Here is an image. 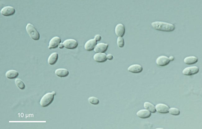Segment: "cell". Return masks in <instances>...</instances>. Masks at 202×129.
I'll list each match as a JSON object with an SVG mask.
<instances>
[{
  "label": "cell",
  "mask_w": 202,
  "mask_h": 129,
  "mask_svg": "<svg viewBox=\"0 0 202 129\" xmlns=\"http://www.w3.org/2000/svg\"><path fill=\"white\" fill-rule=\"evenodd\" d=\"M64 47L69 50H73L77 48L78 43L75 39H70L65 40L63 43Z\"/></svg>",
  "instance_id": "cell-5"
},
{
  "label": "cell",
  "mask_w": 202,
  "mask_h": 129,
  "mask_svg": "<svg viewBox=\"0 0 202 129\" xmlns=\"http://www.w3.org/2000/svg\"><path fill=\"white\" fill-rule=\"evenodd\" d=\"M19 73L16 70H11L7 71L6 73V77L10 79H13L17 78L19 76Z\"/></svg>",
  "instance_id": "cell-19"
},
{
  "label": "cell",
  "mask_w": 202,
  "mask_h": 129,
  "mask_svg": "<svg viewBox=\"0 0 202 129\" xmlns=\"http://www.w3.org/2000/svg\"><path fill=\"white\" fill-rule=\"evenodd\" d=\"M155 62L157 65L164 67L170 63V61L168 57L162 55L158 57Z\"/></svg>",
  "instance_id": "cell-6"
},
{
  "label": "cell",
  "mask_w": 202,
  "mask_h": 129,
  "mask_svg": "<svg viewBox=\"0 0 202 129\" xmlns=\"http://www.w3.org/2000/svg\"><path fill=\"white\" fill-rule=\"evenodd\" d=\"M58 47L60 49H62L64 48L65 47L63 43H61L59 44Z\"/></svg>",
  "instance_id": "cell-27"
},
{
  "label": "cell",
  "mask_w": 202,
  "mask_h": 129,
  "mask_svg": "<svg viewBox=\"0 0 202 129\" xmlns=\"http://www.w3.org/2000/svg\"><path fill=\"white\" fill-rule=\"evenodd\" d=\"M61 42V39L59 37H54L52 38L49 42V49L50 50L57 48L58 47Z\"/></svg>",
  "instance_id": "cell-9"
},
{
  "label": "cell",
  "mask_w": 202,
  "mask_h": 129,
  "mask_svg": "<svg viewBox=\"0 0 202 129\" xmlns=\"http://www.w3.org/2000/svg\"><path fill=\"white\" fill-rule=\"evenodd\" d=\"M89 102L93 105H98L100 103L99 99L95 97H91L88 99Z\"/></svg>",
  "instance_id": "cell-23"
},
{
  "label": "cell",
  "mask_w": 202,
  "mask_h": 129,
  "mask_svg": "<svg viewBox=\"0 0 202 129\" xmlns=\"http://www.w3.org/2000/svg\"><path fill=\"white\" fill-rule=\"evenodd\" d=\"M169 58L170 61H173L174 59V57L172 56H170Z\"/></svg>",
  "instance_id": "cell-28"
},
{
  "label": "cell",
  "mask_w": 202,
  "mask_h": 129,
  "mask_svg": "<svg viewBox=\"0 0 202 129\" xmlns=\"http://www.w3.org/2000/svg\"><path fill=\"white\" fill-rule=\"evenodd\" d=\"M15 9L13 7L7 6L2 8L1 11V14L4 16H11L14 14L15 13Z\"/></svg>",
  "instance_id": "cell-8"
},
{
  "label": "cell",
  "mask_w": 202,
  "mask_h": 129,
  "mask_svg": "<svg viewBox=\"0 0 202 129\" xmlns=\"http://www.w3.org/2000/svg\"><path fill=\"white\" fill-rule=\"evenodd\" d=\"M26 30L32 39L35 40H39L40 34L33 25L30 23H28L26 26Z\"/></svg>",
  "instance_id": "cell-3"
},
{
  "label": "cell",
  "mask_w": 202,
  "mask_h": 129,
  "mask_svg": "<svg viewBox=\"0 0 202 129\" xmlns=\"http://www.w3.org/2000/svg\"><path fill=\"white\" fill-rule=\"evenodd\" d=\"M199 71V68L197 66H194L184 68L182 71V73L184 75L191 76L197 74Z\"/></svg>",
  "instance_id": "cell-4"
},
{
  "label": "cell",
  "mask_w": 202,
  "mask_h": 129,
  "mask_svg": "<svg viewBox=\"0 0 202 129\" xmlns=\"http://www.w3.org/2000/svg\"><path fill=\"white\" fill-rule=\"evenodd\" d=\"M198 61V58L195 56H190L186 57L184 58L183 62L185 64H194L196 63Z\"/></svg>",
  "instance_id": "cell-18"
},
{
  "label": "cell",
  "mask_w": 202,
  "mask_h": 129,
  "mask_svg": "<svg viewBox=\"0 0 202 129\" xmlns=\"http://www.w3.org/2000/svg\"><path fill=\"white\" fill-rule=\"evenodd\" d=\"M151 25L154 29L164 32H172L175 29V26L173 24L162 21L153 22Z\"/></svg>",
  "instance_id": "cell-1"
},
{
  "label": "cell",
  "mask_w": 202,
  "mask_h": 129,
  "mask_svg": "<svg viewBox=\"0 0 202 129\" xmlns=\"http://www.w3.org/2000/svg\"><path fill=\"white\" fill-rule=\"evenodd\" d=\"M107 60H111L113 59V56L111 54H108L107 55Z\"/></svg>",
  "instance_id": "cell-26"
},
{
  "label": "cell",
  "mask_w": 202,
  "mask_h": 129,
  "mask_svg": "<svg viewBox=\"0 0 202 129\" xmlns=\"http://www.w3.org/2000/svg\"><path fill=\"white\" fill-rule=\"evenodd\" d=\"M143 106L145 109L148 110L151 113H154L156 112L155 106L151 103L145 102Z\"/></svg>",
  "instance_id": "cell-20"
},
{
  "label": "cell",
  "mask_w": 202,
  "mask_h": 129,
  "mask_svg": "<svg viewBox=\"0 0 202 129\" xmlns=\"http://www.w3.org/2000/svg\"><path fill=\"white\" fill-rule=\"evenodd\" d=\"M93 58L95 61L98 63L104 62L107 60V55L104 53H96Z\"/></svg>",
  "instance_id": "cell-12"
},
{
  "label": "cell",
  "mask_w": 202,
  "mask_h": 129,
  "mask_svg": "<svg viewBox=\"0 0 202 129\" xmlns=\"http://www.w3.org/2000/svg\"><path fill=\"white\" fill-rule=\"evenodd\" d=\"M59 58V55L57 52L51 54L48 58V62L51 65H54L57 62Z\"/></svg>",
  "instance_id": "cell-17"
},
{
  "label": "cell",
  "mask_w": 202,
  "mask_h": 129,
  "mask_svg": "<svg viewBox=\"0 0 202 129\" xmlns=\"http://www.w3.org/2000/svg\"><path fill=\"white\" fill-rule=\"evenodd\" d=\"M143 68L142 66L139 64H134L129 66L128 68V70L131 73H139L143 71Z\"/></svg>",
  "instance_id": "cell-14"
},
{
  "label": "cell",
  "mask_w": 202,
  "mask_h": 129,
  "mask_svg": "<svg viewBox=\"0 0 202 129\" xmlns=\"http://www.w3.org/2000/svg\"><path fill=\"white\" fill-rule=\"evenodd\" d=\"M125 30L124 25L121 23L117 24L115 28V33L118 37H122L125 33Z\"/></svg>",
  "instance_id": "cell-13"
},
{
  "label": "cell",
  "mask_w": 202,
  "mask_h": 129,
  "mask_svg": "<svg viewBox=\"0 0 202 129\" xmlns=\"http://www.w3.org/2000/svg\"><path fill=\"white\" fill-rule=\"evenodd\" d=\"M156 112L161 114H167L169 113V107L164 104H159L155 106Z\"/></svg>",
  "instance_id": "cell-10"
},
{
  "label": "cell",
  "mask_w": 202,
  "mask_h": 129,
  "mask_svg": "<svg viewBox=\"0 0 202 129\" xmlns=\"http://www.w3.org/2000/svg\"><path fill=\"white\" fill-rule=\"evenodd\" d=\"M97 42L94 39H91L87 41L84 45L85 49L88 51H91L94 50Z\"/></svg>",
  "instance_id": "cell-11"
},
{
  "label": "cell",
  "mask_w": 202,
  "mask_h": 129,
  "mask_svg": "<svg viewBox=\"0 0 202 129\" xmlns=\"http://www.w3.org/2000/svg\"><path fill=\"white\" fill-rule=\"evenodd\" d=\"M108 47V44L100 43L96 44L94 50L96 53H104L107 50Z\"/></svg>",
  "instance_id": "cell-7"
},
{
  "label": "cell",
  "mask_w": 202,
  "mask_h": 129,
  "mask_svg": "<svg viewBox=\"0 0 202 129\" xmlns=\"http://www.w3.org/2000/svg\"><path fill=\"white\" fill-rule=\"evenodd\" d=\"M55 92L46 94L41 98L40 102L41 106L43 107H47L51 104L54 99V96L56 95Z\"/></svg>",
  "instance_id": "cell-2"
},
{
  "label": "cell",
  "mask_w": 202,
  "mask_h": 129,
  "mask_svg": "<svg viewBox=\"0 0 202 129\" xmlns=\"http://www.w3.org/2000/svg\"><path fill=\"white\" fill-rule=\"evenodd\" d=\"M169 113L172 115L177 116L180 115V112L178 109L175 107H171L169 108Z\"/></svg>",
  "instance_id": "cell-21"
},
{
  "label": "cell",
  "mask_w": 202,
  "mask_h": 129,
  "mask_svg": "<svg viewBox=\"0 0 202 129\" xmlns=\"http://www.w3.org/2000/svg\"><path fill=\"white\" fill-rule=\"evenodd\" d=\"M55 74L60 77H66L69 74V71L64 68H59L56 69L55 71Z\"/></svg>",
  "instance_id": "cell-16"
},
{
  "label": "cell",
  "mask_w": 202,
  "mask_h": 129,
  "mask_svg": "<svg viewBox=\"0 0 202 129\" xmlns=\"http://www.w3.org/2000/svg\"><path fill=\"white\" fill-rule=\"evenodd\" d=\"M101 36L100 35L97 34L95 36L94 39L96 41L98 42L100 41L101 40Z\"/></svg>",
  "instance_id": "cell-25"
},
{
  "label": "cell",
  "mask_w": 202,
  "mask_h": 129,
  "mask_svg": "<svg viewBox=\"0 0 202 129\" xmlns=\"http://www.w3.org/2000/svg\"><path fill=\"white\" fill-rule=\"evenodd\" d=\"M136 115L138 117L143 118H147L151 116V113L146 109L140 110L137 112Z\"/></svg>",
  "instance_id": "cell-15"
},
{
  "label": "cell",
  "mask_w": 202,
  "mask_h": 129,
  "mask_svg": "<svg viewBox=\"0 0 202 129\" xmlns=\"http://www.w3.org/2000/svg\"><path fill=\"white\" fill-rule=\"evenodd\" d=\"M117 43L118 46L120 48H123L124 46L125 41L122 37H118L117 39Z\"/></svg>",
  "instance_id": "cell-24"
},
{
  "label": "cell",
  "mask_w": 202,
  "mask_h": 129,
  "mask_svg": "<svg viewBox=\"0 0 202 129\" xmlns=\"http://www.w3.org/2000/svg\"><path fill=\"white\" fill-rule=\"evenodd\" d=\"M16 84L17 86L21 90L25 89L26 86L23 82L20 79H17L15 80Z\"/></svg>",
  "instance_id": "cell-22"
}]
</instances>
